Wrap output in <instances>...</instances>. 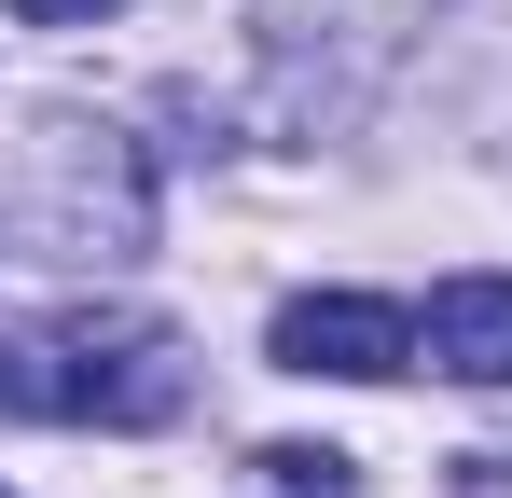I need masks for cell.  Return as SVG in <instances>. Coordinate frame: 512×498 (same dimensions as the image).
Here are the masks:
<instances>
[{
	"mask_svg": "<svg viewBox=\"0 0 512 498\" xmlns=\"http://www.w3.org/2000/svg\"><path fill=\"white\" fill-rule=\"evenodd\" d=\"M194 402V360L167 319H56V332H0V415H97V429H167Z\"/></svg>",
	"mask_w": 512,
	"mask_h": 498,
	"instance_id": "obj_1",
	"label": "cell"
},
{
	"mask_svg": "<svg viewBox=\"0 0 512 498\" xmlns=\"http://www.w3.org/2000/svg\"><path fill=\"white\" fill-rule=\"evenodd\" d=\"M416 360V319L388 291H291L277 305V374H333V388H388Z\"/></svg>",
	"mask_w": 512,
	"mask_h": 498,
	"instance_id": "obj_2",
	"label": "cell"
},
{
	"mask_svg": "<svg viewBox=\"0 0 512 498\" xmlns=\"http://www.w3.org/2000/svg\"><path fill=\"white\" fill-rule=\"evenodd\" d=\"M429 360L457 374V388H512V277L499 263H471V277H443L429 291V332H416Z\"/></svg>",
	"mask_w": 512,
	"mask_h": 498,
	"instance_id": "obj_3",
	"label": "cell"
},
{
	"mask_svg": "<svg viewBox=\"0 0 512 498\" xmlns=\"http://www.w3.org/2000/svg\"><path fill=\"white\" fill-rule=\"evenodd\" d=\"M236 498H360V471H346L333 443H263L250 471H236Z\"/></svg>",
	"mask_w": 512,
	"mask_h": 498,
	"instance_id": "obj_4",
	"label": "cell"
},
{
	"mask_svg": "<svg viewBox=\"0 0 512 498\" xmlns=\"http://www.w3.org/2000/svg\"><path fill=\"white\" fill-rule=\"evenodd\" d=\"M0 14H28V28H84V14H111V0H0Z\"/></svg>",
	"mask_w": 512,
	"mask_h": 498,
	"instance_id": "obj_5",
	"label": "cell"
}]
</instances>
